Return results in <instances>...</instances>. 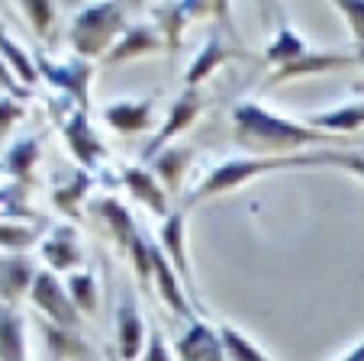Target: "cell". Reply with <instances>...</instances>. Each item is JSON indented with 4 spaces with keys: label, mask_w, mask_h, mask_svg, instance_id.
Listing matches in <instances>:
<instances>
[{
    "label": "cell",
    "mask_w": 364,
    "mask_h": 361,
    "mask_svg": "<svg viewBox=\"0 0 364 361\" xmlns=\"http://www.w3.org/2000/svg\"><path fill=\"white\" fill-rule=\"evenodd\" d=\"M90 187H94L90 171H75V174H68L52 184V204H55V210L62 213L65 219H77L90 197Z\"/></svg>",
    "instance_id": "cell-24"
},
{
    "label": "cell",
    "mask_w": 364,
    "mask_h": 361,
    "mask_svg": "<svg viewBox=\"0 0 364 361\" xmlns=\"http://www.w3.org/2000/svg\"><path fill=\"white\" fill-rule=\"evenodd\" d=\"M126 258L132 261V271H136L139 284L151 287V239L145 236L142 229L136 232V239H132V246H129V252H126Z\"/></svg>",
    "instance_id": "cell-34"
},
{
    "label": "cell",
    "mask_w": 364,
    "mask_h": 361,
    "mask_svg": "<svg viewBox=\"0 0 364 361\" xmlns=\"http://www.w3.org/2000/svg\"><path fill=\"white\" fill-rule=\"evenodd\" d=\"M336 10L345 20V26H348L351 42L364 46V0H342V4H336Z\"/></svg>",
    "instance_id": "cell-35"
},
{
    "label": "cell",
    "mask_w": 364,
    "mask_h": 361,
    "mask_svg": "<svg viewBox=\"0 0 364 361\" xmlns=\"http://www.w3.org/2000/svg\"><path fill=\"white\" fill-rule=\"evenodd\" d=\"M191 164H193L191 145H168V149L159 152L145 168H151V174L161 181V187L168 191V197H181V187H184V181H187Z\"/></svg>",
    "instance_id": "cell-21"
},
{
    "label": "cell",
    "mask_w": 364,
    "mask_h": 361,
    "mask_svg": "<svg viewBox=\"0 0 364 361\" xmlns=\"http://www.w3.org/2000/svg\"><path fill=\"white\" fill-rule=\"evenodd\" d=\"M151 284L159 291L161 303L171 310L174 316H184V320H193V307H191V293L184 291V281L178 278V271L171 268L168 255L161 252V246L151 239Z\"/></svg>",
    "instance_id": "cell-13"
},
{
    "label": "cell",
    "mask_w": 364,
    "mask_h": 361,
    "mask_svg": "<svg viewBox=\"0 0 364 361\" xmlns=\"http://www.w3.org/2000/svg\"><path fill=\"white\" fill-rule=\"evenodd\" d=\"M42 158V139L39 136H23L4 152L0 158V174H7L14 184H29L36 177Z\"/></svg>",
    "instance_id": "cell-23"
},
{
    "label": "cell",
    "mask_w": 364,
    "mask_h": 361,
    "mask_svg": "<svg viewBox=\"0 0 364 361\" xmlns=\"http://www.w3.org/2000/svg\"><path fill=\"white\" fill-rule=\"evenodd\" d=\"M39 252H42L46 268L55 274H75V271H81V265H84L81 239H77L75 226H68V223L52 226V229L42 236Z\"/></svg>",
    "instance_id": "cell-11"
},
{
    "label": "cell",
    "mask_w": 364,
    "mask_h": 361,
    "mask_svg": "<svg viewBox=\"0 0 364 361\" xmlns=\"http://www.w3.org/2000/svg\"><path fill=\"white\" fill-rule=\"evenodd\" d=\"M329 152H303V155H287V158H258V155L226 158V162H220L216 168H210L200 177V184L187 194L184 210L203 204V200L242 191L245 184H252V181H258V177H264V174L294 171V168H329Z\"/></svg>",
    "instance_id": "cell-2"
},
{
    "label": "cell",
    "mask_w": 364,
    "mask_h": 361,
    "mask_svg": "<svg viewBox=\"0 0 364 361\" xmlns=\"http://www.w3.org/2000/svg\"><path fill=\"white\" fill-rule=\"evenodd\" d=\"M126 29L129 23L123 4H84L68 23L71 55L84 62H103Z\"/></svg>",
    "instance_id": "cell-3"
},
{
    "label": "cell",
    "mask_w": 364,
    "mask_h": 361,
    "mask_svg": "<svg viewBox=\"0 0 364 361\" xmlns=\"http://www.w3.org/2000/svg\"><path fill=\"white\" fill-rule=\"evenodd\" d=\"M232 142L258 158H287L303 155V149H336L348 145L351 139H338L329 132H319L313 126L290 120L284 113H274L264 103L245 100L232 110Z\"/></svg>",
    "instance_id": "cell-1"
},
{
    "label": "cell",
    "mask_w": 364,
    "mask_h": 361,
    "mask_svg": "<svg viewBox=\"0 0 364 361\" xmlns=\"http://www.w3.org/2000/svg\"><path fill=\"white\" fill-rule=\"evenodd\" d=\"M42 242V229L36 223H4L0 219V252H26Z\"/></svg>",
    "instance_id": "cell-33"
},
{
    "label": "cell",
    "mask_w": 364,
    "mask_h": 361,
    "mask_svg": "<svg viewBox=\"0 0 364 361\" xmlns=\"http://www.w3.org/2000/svg\"><path fill=\"white\" fill-rule=\"evenodd\" d=\"M355 52H332V48H309L303 58L284 65V68H274L268 78H264V88H281V84L290 81H303V78H326L336 75V71H348L355 68Z\"/></svg>",
    "instance_id": "cell-8"
},
{
    "label": "cell",
    "mask_w": 364,
    "mask_h": 361,
    "mask_svg": "<svg viewBox=\"0 0 364 361\" xmlns=\"http://www.w3.org/2000/svg\"><path fill=\"white\" fill-rule=\"evenodd\" d=\"M103 120L117 136H145L155 120V100L151 97H139V100H117L110 107H103Z\"/></svg>",
    "instance_id": "cell-16"
},
{
    "label": "cell",
    "mask_w": 364,
    "mask_h": 361,
    "mask_svg": "<svg viewBox=\"0 0 364 361\" xmlns=\"http://www.w3.org/2000/svg\"><path fill=\"white\" fill-rule=\"evenodd\" d=\"M232 58H245V52H242V48H229L220 33H210V39L197 48L191 68H187L184 88H200L210 75H216V68H223V65L232 62Z\"/></svg>",
    "instance_id": "cell-19"
},
{
    "label": "cell",
    "mask_w": 364,
    "mask_h": 361,
    "mask_svg": "<svg viewBox=\"0 0 364 361\" xmlns=\"http://www.w3.org/2000/svg\"><path fill=\"white\" fill-rule=\"evenodd\" d=\"M20 14L29 20V29L36 33L39 42L55 39V23H58L55 4H48V0H29V4H20Z\"/></svg>",
    "instance_id": "cell-32"
},
{
    "label": "cell",
    "mask_w": 364,
    "mask_h": 361,
    "mask_svg": "<svg viewBox=\"0 0 364 361\" xmlns=\"http://www.w3.org/2000/svg\"><path fill=\"white\" fill-rule=\"evenodd\" d=\"M149 342V326H145L139 303L129 291L119 293L117 303V333H113V348H117L119 361H139Z\"/></svg>",
    "instance_id": "cell-9"
},
{
    "label": "cell",
    "mask_w": 364,
    "mask_h": 361,
    "mask_svg": "<svg viewBox=\"0 0 364 361\" xmlns=\"http://www.w3.org/2000/svg\"><path fill=\"white\" fill-rule=\"evenodd\" d=\"M329 168H342V171H348V174H355V177L364 181V152L361 149L358 152H336L332 149L329 152Z\"/></svg>",
    "instance_id": "cell-38"
},
{
    "label": "cell",
    "mask_w": 364,
    "mask_h": 361,
    "mask_svg": "<svg viewBox=\"0 0 364 361\" xmlns=\"http://www.w3.org/2000/svg\"><path fill=\"white\" fill-rule=\"evenodd\" d=\"M103 358H107V361H119V355H117V348H107V352H103Z\"/></svg>",
    "instance_id": "cell-42"
},
{
    "label": "cell",
    "mask_w": 364,
    "mask_h": 361,
    "mask_svg": "<svg viewBox=\"0 0 364 361\" xmlns=\"http://www.w3.org/2000/svg\"><path fill=\"white\" fill-rule=\"evenodd\" d=\"M338 361H364V339L358 342V345H351L348 352H345V355H342V358H338Z\"/></svg>",
    "instance_id": "cell-40"
},
{
    "label": "cell",
    "mask_w": 364,
    "mask_h": 361,
    "mask_svg": "<svg viewBox=\"0 0 364 361\" xmlns=\"http://www.w3.org/2000/svg\"><path fill=\"white\" fill-rule=\"evenodd\" d=\"M303 123L313 126V130H319V132H329V136L351 139L355 132H364V100L342 103V107H332V110H319V113H309Z\"/></svg>",
    "instance_id": "cell-22"
},
{
    "label": "cell",
    "mask_w": 364,
    "mask_h": 361,
    "mask_svg": "<svg viewBox=\"0 0 364 361\" xmlns=\"http://www.w3.org/2000/svg\"><path fill=\"white\" fill-rule=\"evenodd\" d=\"M36 68H39V78H46L58 94L71 97L81 110H90V81H94V65L71 55L65 62H55L48 55L36 52Z\"/></svg>",
    "instance_id": "cell-7"
},
{
    "label": "cell",
    "mask_w": 364,
    "mask_h": 361,
    "mask_svg": "<svg viewBox=\"0 0 364 361\" xmlns=\"http://www.w3.org/2000/svg\"><path fill=\"white\" fill-rule=\"evenodd\" d=\"M139 361H178L174 358V348L161 335V329H149V342H145V352Z\"/></svg>",
    "instance_id": "cell-37"
},
{
    "label": "cell",
    "mask_w": 364,
    "mask_h": 361,
    "mask_svg": "<svg viewBox=\"0 0 364 361\" xmlns=\"http://www.w3.org/2000/svg\"><path fill=\"white\" fill-rule=\"evenodd\" d=\"M29 303L36 307V313H39L42 320L55 323V326H62V329L81 333V313H77V307L71 303L68 287H65V281L58 278L55 271L39 268L36 284H33V291H29Z\"/></svg>",
    "instance_id": "cell-6"
},
{
    "label": "cell",
    "mask_w": 364,
    "mask_h": 361,
    "mask_svg": "<svg viewBox=\"0 0 364 361\" xmlns=\"http://www.w3.org/2000/svg\"><path fill=\"white\" fill-rule=\"evenodd\" d=\"M23 116H26V103L10 94H0V139H7Z\"/></svg>",
    "instance_id": "cell-36"
},
{
    "label": "cell",
    "mask_w": 364,
    "mask_h": 361,
    "mask_svg": "<svg viewBox=\"0 0 364 361\" xmlns=\"http://www.w3.org/2000/svg\"><path fill=\"white\" fill-rule=\"evenodd\" d=\"M90 213H94V216L107 226V232H110V239L117 242L119 252H123V255L129 252L132 239H136V232H139V226H136V219H132L129 206H126L123 200H117V197H97V200H90Z\"/></svg>",
    "instance_id": "cell-20"
},
{
    "label": "cell",
    "mask_w": 364,
    "mask_h": 361,
    "mask_svg": "<svg viewBox=\"0 0 364 361\" xmlns=\"http://www.w3.org/2000/svg\"><path fill=\"white\" fill-rule=\"evenodd\" d=\"M0 94H10V97H16V100H26L29 97V90L16 81L14 71H10V65L4 62V55H0Z\"/></svg>",
    "instance_id": "cell-39"
},
{
    "label": "cell",
    "mask_w": 364,
    "mask_h": 361,
    "mask_svg": "<svg viewBox=\"0 0 364 361\" xmlns=\"http://www.w3.org/2000/svg\"><path fill=\"white\" fill-rule=\"evenodd\" d=\"M48 113H52V120H55V126H58V132H62L68 152L75 155V162L81 164V171H94L97 164H100V158L107 155V149H103L100 136H97L94 126H90L87 110H81L71 97L58 94V97L48 100Z\"/></svg>",
    "instance_id": "cell-4"
},
{
    "label": "cell",
    "mask_w": 364,
    "mask_h": 361,
    "mask_svg": "<svg viewBox=\"0 0 364 361\" xmlns=\"http://www.w3.org/2000/svg\"><path fill=\"white\" fill-rule=\"evenodd\" d=\"M203 110H206V100H203V94H200V88L181 90V94L171 100V107H168L161 126L155 130V136H151L149 145L142 149V164H149L159 152H165L168 145H174V139H178L181 132H187L200 116H203Z\"/></svg>",
    "instance_id": "cell-5"
},
{
    "label": "cell",
    "mask_w": 364,
    "mask_h": 361,
    "mask_svg": "<svg viewBox=\"0 0 364 361\" xmlns=\"http://www.w3.org/2000/svg\"><path fill=\"white\" fill-rule=\"evenodd\" d=\"M309 48H313V46H309V42L303 39V36L296 33L287 20H284L281 26L274 29V36H271L268 48H264V62H268L271 71H274V68H284V65L296 62V58H303Z\"/></svg>",
    "instance_id": "cell-27"
},
{
    "label": "cell",
    "mask_w": 364,
    "mask_h": 361,
    "mask_svg": "<svg viewBox=\"0 0 364 361\" xmlns=\"http://www.w3.org/2000/svg\"><path fill=\"white\" fill-rule=\"evenodd\" d=\"M220 335H223V348H226V361H274L258 342H252L232 323H220Z\"/></svg>",
    "instance_id": "cell-30"
},
{
    "label": "cell",
    "mask_w": 364,
    "mask_h": 361,
    "mask_svg": "<svg viewBox=\"0 0 364 361\" xmlns=\"http://www.w3.org/2000/svg\"><path fill=\"white\" fill-rule=\"evenodd\" d=\"M174 358L178 361H226L220 326H210L200 316L187 320L184 333L174 342Z\"/></svg>",
    "instance_id": "cell-12"
},
{
    "label": "cell",
    "mask_w": 364,
    "mask_h": 361,
    "mask_svg": "<svg viewBox=\"0 0 364 361\" xmlns=\"http://www.w3.org/2000/svg\"><path fill=\"white\" fill-rule=\"evenodd\" d=\"M36 274H39V268H36L33 258H26V255H4L0 258V303L20 310V303L29 297V291L36 284Z\"/></svg>",
    "instance_id": "cell-17"
},
{
    "label": "cell",
    "mask_w": 364,
    "mask_h": 361,
    "mask_svg": "<svg viewBox=\"0 0 364 361\" xmlns=\"http://www.w3.org/2000/svg\"><path fill=\"white\" fill-rule=\"evenodd\" d=\"M0 361H29L26 316L16 307H4V303H0Z\"/></svg>",
    "instance_id": "cell-26"
},
{
    "label": "cell",
    "mask_w": 364,
    "mask_h": 361,
    "mask_svg": "<svg viewBox=\"0 0 364 361\" xmlns=\"http://www.w3.org/2000/svg\"><path fill=\"white\" fill-rule=\"evenodd\" d=\"M149 10H151V20H155V29L165 39L168 55H178L184 29L191 26V20L213 14V4H151Z\"/></svg>",
    "instance_id": "cell-14"
},
{
    "label": "cell",
    "mask_w": 364,
    "mask_h": 361,
    "mask_svg": "<svg viewBox=\"0 0 364 361\" xmlns=\"http://www.w3.org/2000/svg\"><path fill=\"white\" fill-rule=\"evenodd\" d=\"M361 152H364V149H361Z\"/></svg>",
    "instance_id": "cell-43"
},
{
    "label": "cell",
    "mask_w": 364,
    "mask_h": 361,
    "mask_svg": "<svg viewBox=\"0 0 364 361\" xmlns=\"http://www.w3.org/2000/svg\"><path fill=\"white\" fill-rule=\"evenodd\" d=\"M123 187L129 191V197L136 200V204H142L145 210H151L155 216L165 219L168 213H171V197H168L161 181L151 174V168H145V164H126Z\"/></svg>",
    "instance_id": "cell-18"
},
{
    "label": "cell",
    "mask_w": 364,
    "mask_h": 361,
    "mask_svg": "<svg viewBox=\"0 0 364 361\" xmlns=\"http://www.w3.org/2000/svg\"><path fill=\"white\" fill-rule=\"evenodd\" d=\"M355 62L364 68V46H355Z\"/></svg>",
    "instance_id": "cell-41"
},
{
    "label": "cell",
    "mask_w": 364,
    "mask_h": 361,
    "mask_svg": "<svg viewBox=\"0 0 364 361\" xmlns=\"http://www.w3.org/2000/svg\"><path fill=\"white\" fill-rule=\"evenodd\" d=\"M0 219L4 223H36V210L29 206L26 184H4L0 187Z\"/></svg>",
    "instance_id": "cell-31"
},
{
    "label": "cell",
    "mask_w": 364,
    "mask_h": 361,
    "mask_svg": "<svg viewBox=\"0 0 364 361\" xmlns=\"http://www.w3.org/2000/svg\"><path fill=\"white\" fill-rule=\"evenodd\" d=\"M39 335L46 342V348L52 352V361H81L87 358V342L81 339V333L75 329H62L55 323H48L39 316Z\"/></svg>",
    "instance_id": "cell-25"
},
{
    "label": "cell",
    "mask_w": 364,
    "mask_h": 361,
    "mask_svg": "<svg viewBox=\"0 0 364 361\" xmlns=\"http://www.w3.org/2000/svg\"><path fill=\"white\" fill-rule=\"evenodd\" d=\"M159 246L168 255L171 268L178 271V278L184 281V291L193 297V268H191V252H187V210L174 206L159 229Z\"/></svg>",
    "instance_id": "cell-10"
},
{
    "label": "cell",
    "mask_w": 364,
    "mask_h": 361,
    "mask_svg": "<svg viewBox=\"0 0 364 361\" xmlns=\"http://www.w3.org/2000/svg\"><path fill=\"white\" fill-rule=\"evenodd\" d=\"M159 52H168V48H165L161 33L155 29V23H132L117 39V46L107 52L103 65H126V62H136V58L159 55Z\"/></svg>",
    "instance_id": "cell-15"
},
{
    "label": "cell",
    "mask_w": 364,
    "mask_h": 361,
    "mask_svg": "<svg viewBox=\"0 0 364 361\" xmlns=\"http://www.w3.org/2000/svg\"><path fill=\"white\" fill-rule=\"evenodd\" d=\"M0 55H4V62L10 65L14 78H16V81H20L26 90H33L36 84L42 81V78H39V68H36V55H29L26 48H23L20 42H16L4 26H0Z\"/></svg>",
    "instance_id": "cell-28"
},
{
    "label": "cell",
    "mask_w": 364,
    "mask_h": 361,
    "mask_svg": "<svg viewBox=\"0 0 364 361\" xmlns=\"http://www.w3.org/2000/svg\"><path fill=\"white\" fill-rule=\"evenodd\" d=\"M65 287H68V297L71 303L77 307L81 316H94L97 307H100V284H97L94 271H75L65 278Z\"/></svg>",
    "instance_id": "cell-29"
}]
</instances>
